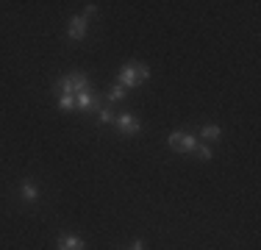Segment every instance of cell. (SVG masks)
<instances>
[{
	"label": "cell",
	"mask_w": 261,
	"mask_h": 250,
	"mask_svg": "<svg viewBox=\"0 0 261 250\" xmlns=\"http://www.w3.org/2000/svg\"><path fill=\"white\" fill-rule=\"evenodd\" d=\"M147 78H150V67H147L145 61H128V64H122L120 72H117V84H120L122 89H134V86L145 84Z\"/></svg>",
	"instance_id": "6da1fadb"
},
{
	"label": "cell",
	"mask_w": 261,
	"mask_h": 250,
	"mask_svg": "<svg viewBox=\"0 0 261 250\" xmlns=\"http://www.w3.org/2000/svg\"><path fill=\"white\" fill-rule=\"evenodd\" d=\"M84 89H89V78H86L84 72H70V75H61L59 81L53 84V92L56 95H70V97H75L78 92H84Z\"/></svg>",
	"instance_id": "7a4b0ae2"
},
{
	"label": "cell",
	"mask_w": 261,
	"mask_h": 250,
	"mask_svg": "<svg viewBox=\"0 0 261 250\" xmlns=\"http://www.w3.org/2000/svg\"><path fill=\"white\" fill-rule=\"evenodd\" d=\"M167 145H170L172 150H178V153H192L195 156V150H197V136L195 134H189V131H172L170 136H167Z\"/></svg>",
	"instance_id": "3957f363"
},
{
	"label": "cell",
	"mask_w": 261,
	"mask_h": 250,
	"mask_svg": "<svg viewBox=\"0 0 261 250\" xmlns=\"http://www.w3.org/2000/svg\"><path fill=\"white\" fill-rule=\"evenodd\" d=\"M114 128L120 131L122 136H136V134H142V122H139V117L130 114V111H122V114H117Z\"/></svg>",
	"instance_id": "277c9868"
},
{
	"label": "cell",
	"mask_w": 261,
	"mask_h": 250,
	"mask_svg": "<svg viewBox=\"0 0 261 250\" xmlns=\"http://www.w3.org/2000/svg\"><path fill=\"white\" fill-rule=\"evenodd\" d=\"M86 31H89V20H86V17H72L70 22H67V36H70V39H84L86 36Z\"/></svg>",
	"instance_id": "5b68a950"
},
{
	"label": "cell",
	"mask_w": 261,
	"mask_h": 250,
	"mask_svg": "<svg viewBox=\"0 0 261 250\" xmlns=\"http://www.w3.org/2000/svg\"><path fill=\"white\" fill-rule=\"evenodd\" d=\"M56 250H86V242L81 236H72V234H61L59 242H56Z\"/></svg>",
	"instance_id": "8992f818"
},
{
	"label": "cell",
	"mask_w": 261,
	"mask_h": 250,
	"mask_svg": "<svg viewBox=\"0 0 261 250\" xmlns=\"http://www.w3.org/2000/svg\"><path fill=\"white\" fill-rule=\"evenodd\" d=\"M20 195L28 200V203H36L39 200V189L34 186V181L31 178H22V184H20Z\"/></svg>",
	"instance_id": "52a82bcc"
},
{
	"label": "cell",
	"mask_w": 261,
	"mask_h": 250,
	"mask_svg": "<svg viewBox=\"0 0 261 250\" xmlns=\"http://www.w3.org/2000/svg\"><path fill=\"white\" fill-rule=\"evenodd\" d=\"M114 120H117V114H114L111 106H103V109L97 111V122H100V125H114Z\"/></svg>",
	"instance_id": "ba28073f"
},
{
	"label": "cell",
	"mask_w": 261,
	"mask_h": 250,
	"mask_svg": "<svg viewBox=\"0 0 261 250\" xmlns=\"http://www.w3.org/2000/svg\"><path fill=\"white\" fill-rule=\"evenodd\" d=\"M220 136H222L220 125H206V128L200 131V139H206V142H214V139H220Z\"/></svg>",
	"instance_id": "9c48e42d"
},
{
	"label": "cell",
	"mask_w": 261,
	"mask_h": 250,
	"mask_svg": "<svg viewBox=\"0 0 261 250\" xmlns=\"http://www.w3.org/2000/svg\"><path fill=\"white\" fill-rule=\"evenodd\" d=\"M106 100H109V103H122V100H125V89H122L120 84H114L109 89V95H106Z\"/></svg>",
	"instance_id": "30bf717a"
},
{
	"label": "cell",
	"mask_w": 261,
	"mask_h": 250,
	"mask_svg": "<svg viewBox=\"0 0 261 250\" xmlns=\"http://www.w3.org/2000/svg\"><path fill=\"white\" fill-rule=\"evenodd\" d=\"M59 109H61V111H72V109H75V97L61 95V97H59Z\"/></svg>",
	"instance_id": "8fae6325"
},
{
	"label": "cell",
	"mask_w": 261,
	"mask_h": 250,
	"mask_svg": "<svg viewBox=\"0 0 261 250\" xmlns=\"http://www.w3.org/2000/svg\"><path fill=\"white\" fill-rule=\"evenodd\" d=\"M195 156H197V159H211V147L208 145H203V142H200V145H197V150H195Z\"/></svg>",
	"instance_id": "7c38bea8"
},
{
	"label": "cell",
	"mask_w": 261,
	"mask_h": 250,
	"mask_svg": "<svg viewBox=\"0 0 261 250\" xmlns=\"http://www.w3.org/2000/svg\"><path fill=\"white\" fill-rule=\"evenodd\" d=\"M95 11H97V6H95V3H89V6L84 9V14H81V17H86V20H89V17L95 14Z\"/></svg>",
	"instance_id": "4fadbf2b"
},
{
	"label": "cell",
	"mask_w": 261,
	"mask_h": 250,
	"mask_svg": "<svg viewBox=\"0 0 261 250\" xmlns=\"http://www.w3.org/2000/svg\"><path fill=\"white\" fill-rule=\"evenodd\" d=\"M128 250H145V242H142V239L130 242V247H128Z\"/></svg>",
	"instance_id": "5bb4252c"
}]
</instances>
